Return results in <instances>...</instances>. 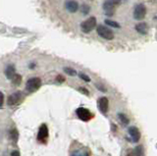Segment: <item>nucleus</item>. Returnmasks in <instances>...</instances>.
Here are the masks:
<instances>
[{
    "label": "nucleus",
    "instance_id": "f257e3e1",
    "mask_svg": "<svg viewBox=\"0 0 157 156\" xmlns=\"http://www.w3.org/2000/svg\"><path fill=\"white\" fill-rule=\"evenodd\" d=\"M96 32L98 33V36H101L102 38L107 40H111L114 38V32H113L110 29H108L107 27L103 26V25H99L96 29Z\"/></svg>",
    "mask_w": 157,
    "mask_h": 156
},
{
    "label": "nucleus",
    "instance_id": "f03ea898",
    "mask_svg": "<svg viewBox=\"0 0 157 156\" xmlns=\"http://www.w3.org/2000/svg\"><path fill=\"white\" fill-rule=\"evenodd\" d=\"M41 86V80L39 78H32L27 82L26 85V89L29 92H33L37 90Z\"/></svg>",
    "mask_w": 157,
    "mask_h": 156
},
{
    "label": "nucleus",
    "instance_id": "7ed1b4c3",
    "mask_svg": "<svg viewBox=\"0 0 157 156\" xmlns=\"http://www.w3.org/2000/svg\"><path fill=\"white\" fill-rule=\"evenodd\" d=\"M96 27V19L94 17H90L83 21L81 25L82 31L83 32H90Z\"/></svg>",
    "mask_w": 157,
    "mask_h": 156
},
{
    "label": "nucleus",
    "instance_id": "20e7f679",
    "mask_svg": "<svg viewBox=\"0 0 157 156\" xmlns=\"http://www.w3.org/2000/svg\"><path fill=\"white\" fill-rule=\"evenodd\" d=\"M119 1H105L103 3V10L106 14V16L111 17L115 13V5H118Z\"/></svg>",
    "mask_w": 157,
    "mask_h": 156
},
{
    "label": "nucleus",
    "instance_id": "39448f33",
    "mask_svg": "<svg viewBox=\"0 0 157 156\" xmlns=\"http://www.w3.org/2000/svg\"><path fill=\"white\" fill-rule=\"evenodd\" d=\"M146 14V9L144 4H137L136 6H135L134 9V18L137 21L142 20L145 17Z\"/></svg>",
    "mask_w": 157,
    "mask_h": 156
},
{
    "label": "nucleus",
    "instance_id": "423d86ee",
    "mask_svg": "<svg viewBox=\"0 0 157 156\" xmlns=\"http://www.w3.org/2000/svg\"><path fill=\"white\" fill-rule=\"evenodd\" d=\"M76 113H77V116L80 118L82 121H90L92 117H93V114L91 113L90 111H88L86 108H83V107H80V108H78L77 111H76Z\"/></svg>",
    "mask_w": 157,
    "mask_h": 156
},
{
    "label": "nucleus",
    "instance_id": "0eeeda50",
    "mask_svg": "<svg viewBox=\"0 0 157 156\" xmlns=\"http://www.w3.org/2000/svg\"><path fill=\"white\" fill-rule=\"evenodd\" d=\"M97 105H98V108H99V110L102 112L103 114L107 113L108 107H109V101H108V98L107 97H104V96L100 97L97 101Z\"/></svg>",
    "mask_w": 157,
    "mask_h": 156
},
{
    "label": "nucleus",
    "instance_id": "6e6552de",
    "mask_svg": "<svg viewBox=\"0 0 157 156\" xmlns=\"http://www.w3.org/2000/svg\"><path fill=\"white\" fill-rule=\"evenodd\" d=\"M22 93L20 91H18V92H14V93H12L11 95H9V97H8V100H7V102H8V104L9 105H15V104H17V103H19L20 101H21V99H22Z\"/></svg>",
    "mask_w": 157,
    "mask_h": 156
},
{
    "label": "nucleus",
    "instance_id": "1a4fd4ad",
    "mask_svg": "<svg viewBox=\"0 0 157 156\" xmlns=\"http://www.w3.org/2000/svg\"><path fill=\"white\" fill-rule=\"evenodd\" d=\"M47 138H48V129H47V126L45 124H43L41 125L40 128H39L37 139L39 141H45Z\"/></svg>",
    "mask_w": 157,
    "mask_h": 156
},
{
    "label": "nucleus",
    "instance_id": "9d476101",
    "mask_svg": "<svg viewBox=\"0 0 157 156\" xmlns=\"http://www.w3.org/2000/svg\"><path fill=\"white\" fill-rule=\"evenodd\" d=\"M129 134L132 141H139L140 139V133L136 127H130L129 128Z\"/></svg>",
    "mask_w": 157,
    "mask_h": 156
},
{
    "label": "nucleus",
    "instance_id": "9b49d317",
    "mask_svg": "<svg viewBox=\"0 0 157 156\" xmlns=\"http://www.w3.org/2000/svg\"><path fill=\"white\" fill-rule=\"evenodd\" d=\"M65 7L70 13H75L78 9V4L77 1H73V0H71V1H66Z\"/></svg>",
    "mask_w": 157,
    "mask_h": 156
},
{
    "label": "nucleus",
    "instance_id": "f8f14e48",
    "mask_svg": "<svg viewBox=\"0 0 157 156\" xmlns=\"http://www.w3.org/2000/svg\"><path fill=\"white\" fill-rule=\"evenodd\" d=\"M136 31L140 35H146L148 32V26L146 23H140L136 26Z\"/></svg>",
    "mask_w": 157,
    "mask_h": 156
},
{
    "label": "nucleus",
    "instance_id": "ddd939ff",
    "mask_svg": "<svg viewBox=\"0 0 157 156\" xmlns=\"http://www.w3.org/2000/svg\"><path fill=\"white\" fill-rule=\"evenodd\" d=\"M5 75H6V77L8 78V79H13V78L15 77V68L14 66L10 65L6 68V70H5Z\"/></svg>",
    "mask_w": 157,
    "mask_h": 156
},
{
    "label": "nucleus",
    "instance_id": "4468645a",
    "mask_svg": "<svg viewBox=\"0 0 157 156\" xmlns=\"http://www.w3.org/2000/svg\"><path fill=\"white\" fill-rule=\"evenodd\" d=\"M132 156H144V147H142L141 145H137L136 147L134 149V152H132Z\"/></svg>",
    "mask_w": 157,
    "mask_h": 156
},
{
    "label": "nucleus",
    "instance_id": "2eb2a0df",
    "mask_svg": "<svg viewBox=\"0 0 157 156\" xmlns=\"http://www.w3.org/2000/svg\"><path fill=\"white\" fill-rule=\"evenodd\" d=\"M119 118H120L121 122L124 125H128V124H129V119H128V117L125 114H119Z\"/></svg>",
    "mask_w": 157,
    "mask_h": 156
},
{
    "label": "nucleus",
    "instance_id": "dca6fc26",
    "mask_svg": "<svg viewBox=\"0 0 157 156\" xmlns=\"http://www.w3.org/2000/svg\"><path fill=\"white\" fill-rule=\"evenodd\" d=\"M105 23L107 24L108 26H110V27H112V28H116V29L120 28L119 24L116 23V22H114V21H111V20H106V21H105Z\"/></svg>",
    "mask_w": 157,
    "mask_h": 156
},
{
    "label": "nucleus",
    "instance_id": "f3484780",
    "mask_svg": "<svg viewBox=\"0 0 157 156\" xmlns=\"http://www.w3.org/2000/svg\"><path fill=\"white\" fill-rule=\"evenodd\" d=\"M90 6L86 5V4H83V5L81 7V11H82V13L83 14V15H86V14H88V12H90Z\"/></svg>",
    "mask_w": 157,
    "mask_h": 156
},
{
    "label": "nucleus",
    "instance_id": "a211bd4d",
    "mask_svg": "<svg viewBox=\"0 0 157 156\" xmlns=\"http://www.w3.org/2000/svg\"><path fill=\"white\" fill-rule=\"evenodd\" d=\"M64 71H65V73H67V74L70 75V76H76L77 75L76 71L74 70V69H72V68H65Z\"/></svg>",
    "mask_w": 157,
    "mask_h": 156
},
{
    "label": "nucleus",
    "instance_id": "6ab92c4d",
    "mask_svg": "<svg viewBox=\"0 0 157 156\" xmlns=\"http://www.w3.org/2000/svg\"><path fill=\"white\" fill-rule=\"evenodd\" d=\"M12 80H13V82H14L15 85H19L20 82H22V77L20 76V75H15V77L13 78Z\"/></svg>",
    "mask_w": 157,
    "mask_h": 156
},
{
    "label": "nucleus",
    "instance_id": "aec40b11",
    "mask_svg": "<svg viewBox=\"0 0 157 156\" xmlns=\"http://www.w3.org/2000/svg\"><path fill=\"white\" fill-rule=\"evenodd\" d=\"M10 135H11V138H12L13 140H17V139H18V133H17L16 130H12L11 133H10Z\"/></svg>",
    "mask_w": 157,
    "mask_h": 156
},
{
    "label": "nucleus",
    "instance_id": "412c9836",
    "mask_svg": "<svg viewBox=\"0 0 157 156\" xmlns=\"http://www.w3.org/2000/svg\"><path fill=\"white\" fill-rule=\"evenodd\" d=\"M78 76H80L81 79L83 80L85 82H90V78L88 76H86V75H85V74H82V73H80V75H78Z\"/></svg>",
    "mask_w": 157,
    "mask_h": 156
},
{
    "label": "nucleus",
    "instance_id": "4be33fe9",
    "mask_svg": "<svg viewBox=\"0 0 157 156\" xmlns=\"http://www.w3.org/2000/svg\"><path fill=\"white\" fill-rule=\"evenodd\" d=\"M3 103H4V95L1 91H0V108L3 106Z\"/></svg>",
    "mask_w": 157,
    "mask_h": 156
},
{
    "label": "nucleus",
    "instance_id": "5701e85b",
    "mask_svg": "<svg viewBox=\"0 0 157 156\" xmlns=\"http://www.w3.org/2000/svg\"><path fill=\"white\" fill-rule=\"evenodd\" d=\"M78 90H80V91H82L86 95H88V91H87L86 89H82V87H81V89H78Z\"/></svg>",
    "mask_w": 157,
    "mask_h": 156
},
{
    "label": "nucleus",
    "instance_id": "b1692460",
    "mask_svg": "<svg viewBox=\"0 0 157 156\" xmlns=\"http://www.w3.org/2000/svg\"><path fill=\"white\" fill-rule=\"evenodd\" d=\"M11 156H21V155H20V153L18 152V151H13V152L11 153Z\"/></svg>",
    "mask_w": 157,
    "mask_h": 156
},
{
    "label": "nucleus",
    "instance_id": "393cba45",
    "mask_svg": "<svg viewBox=\"0 0 157 156\" xmlns=\"http://www.w3.org/2000/svg\"><path fill=\"white\" fill-rule=\"evenodd\" d=\"M74 156H87V154H82L81 152H76L75 154H74Z\"/></svg>",
    "mask_w": 157,
    "mask_h": 156
},
{
    "label": "nucleus",
    "instance_id": "a878e982",
    "mask_svg": "<svg viewBox=\"0 0 157 156\" xmlns=\"http://www.w3.org/2000/svg\"><path fill=\"white\" fill-rule=\"evenodd\" d=\"M65 79H63V78L61 76H58V81H60V82H63Z\"/></svg>",
    "mask_w": 157,
    "mask_h": 156
}]
</instances>
